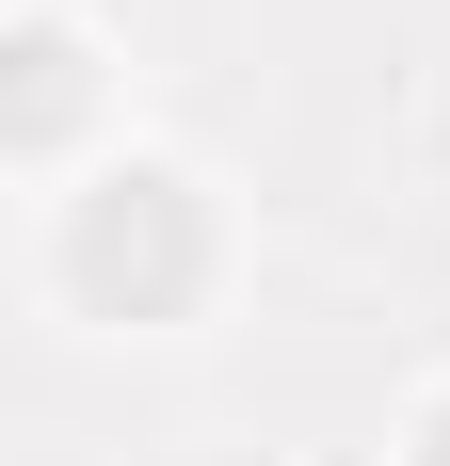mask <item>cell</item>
<instances>
[{
  "label": "cell",
  "instance_id": "obj_1",
  "mask_svg": "<svg viewBox=\"0 0 450 466\" xmlns=\"http://www.w3.org/2000/svg\"><path fill=\"white\" fill-rule=\"evenodd\" d=\"M65 289L97 322H178L210 289V193L178 161H113V177L65 209Z\"/></svg>",
  "mask_w": 450,
  "mask_h": 466
},
{
  "label": "cell",
  "instance_id": "obj_2",
  "mask_svg": "<svg viewBox=\"0 0 450 466\" xmlns=\"http://www.w3.org/2000/svg\"><path fill=\"white\" fill-rule=\"evenodd\" d=\"M81 96H97V48H81V16H48V0H33V16H16V96H0V129L48 161V145L81 129Z\"/></svg>",
  "mask_w": 450,
  "mask_h": 466
},
{
  "label": "cell",
  "instance_id": "obj_3",
  "mask_svg": "<svg viewBox=\"0 0 450 466\" xmlns=\"http://www.w3.org/2000/svg\"><path fill=\"white\" fill-rule=\"evenodd\" d=\"M418 466H450V402H435V419H418Z\"/></svg>",
  "mask_w": 450,
  "mask_h": 466
}]
</instances>
